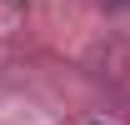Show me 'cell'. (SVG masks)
I'll return each mask as SVG.
<instances>
[{
  "mask_svg": "<svg viewBox=\"0 0 130 125\" xmlns=\"http://www.w3.org/2000/svg\"><path fill=\"white\" fill-rule=\"evenodd\" d=\"M95 125H100V120H95Z\"/></svg>",
  "mask_w": 130,
  "mask_h": 125,
  "instance_id": "1",
  "label": "cell"
}]
</instances>
